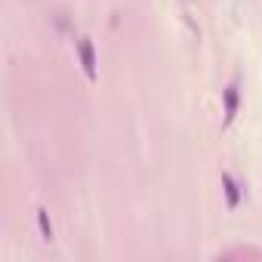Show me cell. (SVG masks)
I'll return each instance as SVG.
<instances>
[{
	"label": "cell",
	"mask_w": 262,
	"mask_h": 262,
	"mask_svg": "<svg viewBox=\"0 0 262 262\" xmlns=\"http://www.w3.org/2000/svg\"><path fill=\"white\" fill-rule=\"evenodd\" d=\"M77 59H80V68H83L86 80H90V83H96L99 68H96V47H93V40H90V37H80V40H77Z\"/></svg>",
	"instance_id": "6da1fadb"
},
{
	"label": "cell",
	"mask_w": 262,
	"mask_h": 262,
	"mask_svg": "<svg viewBox=\"0 0 262 262\" xmlns=\"http://www.w3.org/2000/svg\"><path fill=\"white\" fill-rule=\"evenodd\" d=\"M237 108H241V86H237V80H231L225 90H222V126H231L234 123V117H237Z\"/></svg>",
	"instance_id": "7a4b0ae2"
},
{
	"label": "cell",
	"mask_w": 262,
	"mask_h": 262,
	"mask_svg": "<svg viewBox=\"0 0 262 262\" xmlns=\"http://www.w3.org/2000/svg\"><path fill=\"white\" fill-rule=\"evenodd\" d=\"M222 194H225V207L228 210L241 207V185H237V179L228 170H222Z\"/></svg>",
	"instance_id": "3957f363"
},
{
	"label": "cell",
	"mask_w": 262,
	"mask_h": 262,
	"mask_svg": "<svg viewBox=\"0 0 262 262\" xmlns=\"http://www.w3.org/2000/svg\"><path fill=\"white\" fill-rule=\"evenodd\" d=\"M37 231H40V241H47V244L56 241V231H53V222H50V210L47 207L37 210Z\"/></svg>",
	"instance_id": "277c9868"
}]
</instances>
